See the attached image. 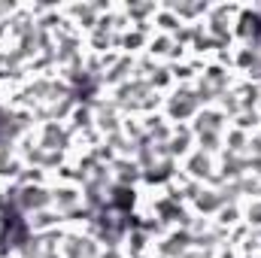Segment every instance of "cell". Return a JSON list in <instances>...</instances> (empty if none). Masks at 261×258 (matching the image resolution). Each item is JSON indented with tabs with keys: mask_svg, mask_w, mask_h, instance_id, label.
Masks as SVG:
<instances>
[{
	"mask_svg": "<svg viewBox=\"0 0 261 258\" xmlns=\"http://www.w3.org/2000/svg\"><path fill=\"white\" fill-rule=\"evenodd\" d=\"M234 85H237V73L234 70L210 61L200 70V76L195 79V94H197V100H200V107H216L219 97L228 94Z\"/></svg>",
	"mask_w": 261,
	"mask_h": 258,
	"instance_id": "cell-1",
	"label": "cell"
},
{
	"mask_svg": "<svg viewBox=\"0 0 261 258\" xmlns=\"http://www.w3.org/2000/svg\"><path fill=\"white\" fill-rule=\"evenodd\" d=\"M200 110L203 107L195 94V85H173L161 100V113L170 125H192V119Z\"/></svg>",
	"mask_w": 261,
	"mask_h": 258,
	"instance_id": "cell-2",
	"label": "cell"
},
{
	"mask_svg": "<svg viewBox=\"0 0 261 258\" xmlns=\"http://www.w3.org/2000/svg\"><path fill=\"white\" fill-rule=\"evenodd\" d=\"M40 210H52V183L15 186V216L18 219H28Z\"/></svg>",
	"mask_w": 261,
	"mask_h": 258,
	"instance_id": "cell-3",
	"label": "cell"
},
{
	"mask_svg": "<svg viewBox=\"0 0 261 258\" xmlns=\"http://www.w3.org/2000/svg\"><path fill=\"white\" fill-rule=\"evenodd\" d=\"M103 246L85 231V228H70L61 234V258H100Z\"/></svg>",
	"mask_w": 261,
	"mask_h": 258,
	"instance_id": "cell-4",
	"label": "cell"
},
{
	"mask_svg": "<svg viewBox=\"0 0 261 258\" xmlns=\"http://www.w3.org/2000/svg\"><path fill=\"white\" fill-rule=\"evenodd\" d=\"M179 173L186 179H192L197 186H216V158L206 155V152H189L182 161H179Z\"/></svg>",
	"mask_w": 261,
	"mask_h": 258,
	"instance_id": "cell-5",
	"label": "cell"
},
{
	"mask_svg": "<svg viewBox=\"0 0 261 258\" xmlns=\"http://www.w3.org/2000/svg\"><path fill=\"white\" fill-rule=\"evenodd\" d=\"M73 140L76 134L70 131L67 122H40L37 125V143L43 149H52V152H73Z\"/></svg>",
	"mask_w": 261,
	"mask_h": 258,
	"instance_id": "cell-6",
	"label": "cell"
},
{
	"mask_svg": "<svg viewBox=\"0 0 261 258\" xmlns=\"http://www.w3.org/2000/svg\"><path fill=\"white\" fill-rule=\"evenodd\" d=\"M234 43H258L261 46V15L258 3H243L234 18Z\"/></svg>",
	"mask_w": 261,
	"mask_h": 258,
	"instance_id": "cell-7",
	"label": "cell"
},
{
	"mask_svg": "<svg viewBox=\"0 0 261 258\" xmlns=\"http://www.w3.org/2000/svg\"><path fill=\"white\" fill-rule=\"evenodd\" d=\"M134 73H137V58H134V55H122V52H119V58L107 67V70H103V76L97 79V85L110 94V91H116L119 85L130 82V79H134Z\"/></svg>",
	"mask_w": 261,
	"mask_h": 258,
	"instance_id": "cell-8",
	"label": "cell"
},
{
	"mask_svg": "<svg viewBox=\"0 0 261 258\" xmlns=\"http://www.w3.org/2000/svg\"><path fill=\"white\" fill-rule=\"evenodd\" d=\"M82 207H85L82 186H76V183H52V210H58L64 216V222Z\"/></svg>",
	"mask_w": 261,
	"mask_h": 258,
	"instance_id": "cell-9",
	"label": "cell"
},
{
	"mask_svg": "<svg viewBox=\"0 0 261 258\" xmlns=\"http://www.w3.org/2000/svg\"><path fill=\"white\" fill-rule=\"evenodd\" d=\"M189 249H192V234L186 228H170L164 237L155 240L152 255L155 258H182Z\"/></svg>",
	"mask_w": 261,
	"mask_h": 258,
	"instance_id": "cell-10",
	"label": "cell"
},
{
	"mask_svg": "<svg viewBox=\"0 0 261 258\" xmlns=\"http://www.w3.org/2000/svg\"><path fill=\"white\" fill-rule=\"evenodd\" d=\"M119 9H122V15L130 21V28H140V31L155 34V31H152V18H155L158 9H161L158 0H130V3H119Z\"/></svg>",
	"mask_w": 261,
	"mask_h": 258,
	"instance_id": "cell-11",
	"label": "cell"
},
{
	"mask_svg": "<svg viewBox=\"0 0 261 258\" xmlns=\"http://www.w3.org/2000/svg\"><path fill=\"white\" fill-rule=\"evenodd\" d=\"M189 128H192L195 137H203V134H219V137H225V131L231 128V119H228L219 107H203L195 119H192Z\"/></svg>",
	"mask_w": 261,
	"mask_h": 258,
	"instance_id": "cell-12",
	"label": "cell"
},
{
	"mask_svg": "<svg viewBox=\"0 0 261 258\" xmlns=\"http://www.w3.org/2000/svg\"><path fill=\"white\" fill-rule=\"evenodd\" d=\"M110 173H113V186L119 189H143V170L134 158H116L110 164Z\"/></svg>",
	"mask_w": 261,
	"mask_h": 258,
	"instance_id": "cell-13",
	"label": "cell"
},
{
	"mask_svg": "<svg viewBox=\"0 0 261 258\" xmlns=\"http://www.w3.org/2000/svg\"><path fill=\"white\" fill-rule=\"evenodd\" d=\"M164 9H170L182 24H200L210 12L206 0H164Z\"/></svg>",
	"mask_w": 261,
	"mask_h": 258,
	"instance_id": "cell-14",
	"label": "cell"
},
{
	"mask_svg": "<svg viewBox=\"0 0 261 258\" xmlns=\"http://www.w3.org/2000/svg\"><path fill=\"white\" fill-rule=\"evenodd\" d=\"M222 207H225V197H222V192L216 186H200L197 194L192 197V203H189V210L195 216H203V219H213Z\"/></svg>",
	"mask_w": 261,
	"mask_h": 258,
	"instance_id": "cell-15",
	"label": "cell"
},
{
	"mask_svg": "<svg viewBox=\"0 0 261 258\" xmlns=\"http://www.w3.org/2000/svg\"><path fill=\"white\" fill-rule=\"evenodd\" d=\"M24 225H28L31 234H49V231H61V228H67L64 216H61L58 210H40V213L28 216Z\"/></svg>",
	"mask_w": 261,
	"mask_h": 258,
	"instance_id": "cell-16",
	"label": "cell"
},
{
	"mask_svg": "<svg viewBox=\"0 0 261 258\" xmlns=\"http://www.w3.org/2000/svg\"><path fill=\"white\" fill-rule=\"evenodd\" d=\"M167 152H170V158L179 164L189 152H195V134L189 125H173V134H170V140H167Z\"/></svg>",
	"mask_w": 261,
	"mask_h": 258,
	"instance_id": "cell-17",
	"label": "cell"
},
{
	"mask_svg": "<svg viewBox=\"0 0 261 258\" xmlns=\"http://www.w3.org/2000/svg\"><path fill=\"white\" fill-rule=\"evenodd\" d=\"M152 249H155V240H152L143 228H137V225L128 231V237H125V243H122V252L128 258H149Z\"/></svg>",
	"mask_w": 261,
	"mask_h": 258,
	"instance_id": "cell-18",
	"label": "cell"
},
{
	"mask_svg": "<svg viewBox=\"0 0 261 258\" xmlns=\"http://www.w3.org/2000/svg\"><path fill=\"white\" fill-rule=\"evenodd\" d=\"M140 119H143V134H146L149 143H167V140H170L173 125L164 119L161 110H158V113H149V116H140Z\"/></svg>",
	"mask_w": 261,
	"mask_h": 258,
	"instance_id": "cell-19",
	"label": "cell"
},
{
	"mask_svg": "<svg viewBox=\"0 0 261 258\" xmlns=\"http://www.w3.org/2000/svg\"><path fill=\"white\" fill-rule=\"evenodd\" d=\"M149 40H152V34L149 31H140V28H130L125 31L122 37H119V52L122 55H143L146 52V46H149Z\"/></svg>",
	"mask_w": 261,
	"mask_h": 258,
	"instance_id": "cell-20",
	"label": "cell"
},
{
	"mask_svg": "<svg viewBox=\"0 0 261 258\" xmlns=\"http://www.w3.org/2000/svg\"><path fill=\"white\" fill-rule=\"evenodd\" d=\"M67 125L73 134H85V131H94V113H91V107L88 104H76V110L70 113V119H67Z\"/></svg>",
	"mask_w": 261,
	"mask_h": 258,
	"instance_id": "cell-21",
	"label": "cell"
},
{
	"mask_svg": "<svg viewBox=\"0 0 261 258\" xmlns=\"http://www.w3.org/2000/svg\"><path fill=\"white\" fill-rule=\"evenodd\" d=\"M216 225H222L225 231H234L237 225H243V203H225L216 216H213Z\"/></svg>",
	"mask_w": 261,
	"mask_h": 258,
	"instance_id": "cell-22",
	"label": "cell"
},
{
	"mask_svg": "<svg viewBox=\"0 0 261 258\" xmlns=\"http://www.w3.org/2000/svg\"><path fill=\"white\" fill-rule=\"evenodd\" d=\"M179 28H182V21H179V18L170 12V9H164V3H161L158 15L152 18V31H155V34H167V37H173Z\"/></svg>",
	"mask_w": 261,
	"mask_h": 258,
	"instance_id": "cell-23",
	"label": "cell"
},
{
	"mask_svg": "<svg viewBox=\"0 0 261 258\" xmlns=\"http://www.w3.org/2000/svg\"><path fill=\"white\" fill-rule=\"evenodd\" d=\"M249 137H252V134H246V131L228 128V131H225V149H222V152H231V155H246Z\"/></svg>",
	"mask_w": 261,
	"mask_h": 258,
	"instance_id": "cell-24",
	"label": "cell"
},
{
	"mask_svg": "<svg viewBox=\"0 0 261 258\" xmlns=\"http://www.w3.org/2000/svg\"><path fill=\"white\" fill-rule=\"evenodd\" d=\"M103 143L113 149V155H116V158H134V152H137V143L128 140L122 131H119V134H113V137H103Z\"/></svg>",
	"mask_w": 261,
	"mask_h": 258,
	"instance_id": "cell-25",
	"label": "cell"
},
{
	"mask_svg": "<svg viewBox=\"0 0 261 258\" xmlns=\"http://www.w3.org/2000/svg\"><path fill=\"white\" fill-rule=\"evenodd\" d=\"M231 128L237 131H246V134H258L261 131V113L258 110H243L231 119Z\"/></svg>",
	"mask_w": 261,
	"mask_h": 258,
	"instance_id": "cell-26",
	"label": "cell"
},
{
	"mask_svg": "<svg viewBox=\"0 0 261 258\" xmlns=\"http://www.w3.org/2000/svg\"><path fill=\"white\" fill-rule=\"evenodd\" d=\"M246 158H261V134L249 137V146H246Z\"/></svg>",
	"mask_w": 261,
	"mask_h": 258,
	"instance_id": "cell-27",
	"label": "cell"
},
{
	"mask_svg": "<svg viewBox=\"0 0 261 258\" xmlns=\"http://www.w3.org/2000/svg\"><path fill=\"white\" fill-rule=\"evenodd\" d=\"M213 255H216V252H206V249H195V246H192L182 258H213Z\"/></svg>",
	"mask_w": 261,
	"mask_h": 258,
	"instance_id": "cell-28",
	"label": "cell"
},
{
	"mask_svg": "<svg viewBox=\"0 0 261 258\" xmlns=\"http://www.w3.org/2000/svg\"><path fill=\"white\" fill-rule=\"evenodd\" d=\"M213 258H240V252H237L234 246H225V249H219Z\"/></svg>",
	"mask_w": 261,
	"mask_h": 258,
	"instance_id": "cell-29",
	"label": "cell"
},
{
	"mask_svg": "<svg viewBox=\"0 0 261 258\" xmlns=\"http://www.w3.org/2000/svg\"><path fill=\"white\" fill-rule=\"evenodd\" d=\"M100 258H128V255H125L122 249H103V255Z\"/></svg>",
	"mask_w": 261,
	"mask_h": 258,
	"instance_id": "cell-30",
	"label": "cell"
},
{
	"mask_svg": "<svg viewBox=\"0 0 261 258\" xmlns=\"http://www.w3.org/2000/svg\"><path fill=\"white\" fill-rule=\"evenodd\" d=\"M149 258H155V255H149Z\"/></svg>",
	"mask_w": 261,
	"mask_h": 258,
	"instance_id": "cell-31",
	"label": "cell"
},
{
	"mask_svg": "<svg viewBox=\"0 0 261 258\" xmlns=\"http://www.w3.org/2000/svg\"><path fill=\"white\" fill-rule=\"evenodd\" d=\"M258 134H261V131H258Z\"/></svg>",
	"mask_w": 261,
	"mask_h": 258,
	"instance_id": "cell-32",
	"label": "cell"
},
{
	"mask_svg": "<svg viewBox=\"0 0 261 258\" xmlns=\"http://www.w3.org/2000/svg\"><path fill=\"white\" fill-rule=\"evenodd\" d=\"M258 258H261V255H258Z\"/></svg>",
	"mask_w": 261,
	"mask_h": 258,
	"instance_id": "cell-33",
	"label": "cell"
}]
</instances>
